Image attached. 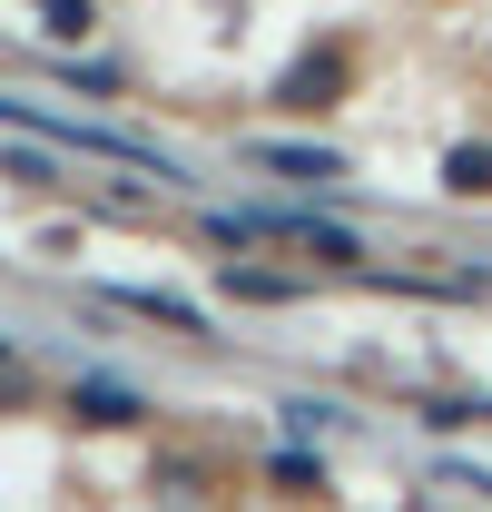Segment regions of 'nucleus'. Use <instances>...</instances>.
Wrapping results in <instances>:
<instances>
[{"mask_svg":"<svg viewBox=\"0 0 492 512\" xmlns=\"http://www.w3.org/2000/svg\"><path fill=\"white\" fill-rule=\"evenodd\" d=\"M266 168H286V178H335V148H256Z\"/></svg>","mask_w":492,"mask_h":512,"instance_id":"nucleus-3","label":"nucleus"},{"mask_svg":"<svg viewBox=\"0 0 492 512\" xmlns=\"http://www.w3.org/2000/svg\"><path fill=\"white\" fill-rule=\"evenodd\" d=\"M227 296H256V306H286V296H296V276H256V266H237V276H227Z\"/></svg>","mask_w":492,"mask_h":512,"instance_id":"nucleus-4","label":"nucleus"},{"mask_svg":"<svg viewBox=\"0 0 492 512\" xmlns=\"http://www.w3.org/2000/svg\"><path fill=\"white\" fill-rule=\"evenodd\" d=\"M79 404H89V414H109V424H128V414H138V404H128L119 384H89V394H79Z\"/></svg>","mask_w":492,"mask_h":512,"instance_id":"nucleus-6","label":"nucleus"},{"mask_svg":"<svg viewBox=\"0 0 492 512\" xmlns=\"http://www.w3.org/2000/svg\"><path fill=\"white\" fill-rule=\"evenodd\" d=\"M443 473H453V483H473V493H492V473H483V463H443Z\"/></svg>","mask_w":492,"mask_h":512,"instance_id":"nucleus-7","label":"nucleus"},{"mask_svg":"<svg viewBox=\"0 0 492 512\" xmlns=\"http://www.w3.org/2000/svg\"><path fill=\"white\" fill-rule=\"evenodd\" d=\"M443 188H453V197H492V138L443 148Z\"/></svg>","mask_w":492,"mask_h":512,"instance_id":"nucleus-2","label":"nucleus"},{"mask_svg":"<svg viewBox=\"0 0 492 512\" xmlns=\"http://www.w3.org/2000/svg\"><path fill=\"white\" fill-rule=\"evenodd\" d=\"M40 20H50L60 40H79V30H89V0H40Z\"/></svg>","mask_w":492,"mask_h":512,"instance_id":"nucleus-5","label":"nucleus"},{"mask_svg":"<svg viewBox=\"0 0 492 512\" xmlns=\"http://www.w3.org/2000/svg\"><path fill=\"white\" fill-rule=\"evenodd\" d=\"M335 89H345V50H306V69L276 79V109H315V99H335Z\"/></svg>","mask_w":492,"mask_h":512,"instance_id":"nucleus-1","label":"nucleus"}]
</instances>
